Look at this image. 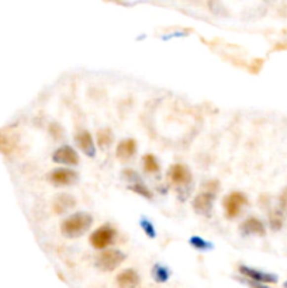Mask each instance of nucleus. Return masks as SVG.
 <instances>
[{
    "label": "nucleus",
    "instance_id": "24",
    "mask_svg": "<svg viewBox=\"0 0 287 288\" xmlns=\"http://www.w3.org/2000/svg\"><path fill=\"white\" fill-rule=\"evenodd\" d=\"M141 226H142L144 232L147 233L149 238H154V236H155V229H154L152 223L149 222V221H147V219H142V222H141Z\"/></svg>",
    "mask_w": 287,
    "mask_h": 288
},
{
    "label": "nucleus",
    "instance_id": "12",
    "mask_svg": "<svg viewBox=\"0 0 287 288\" xmlns=\"http://www.w3.org/2000/svg\"><path fill=\"white\" fill-rule=\"evenodd\" d=\"M75 141L78 144V146L82 149L84 155L93 158L96 155V145H94V141H93L92 135L87 132V131H79L76 135H75Z\"/></svg>",
    "mask_w": 287,
    "mask_h": 288
},
{
    "label": "nucleus",
    "instance_id": "8",
    "mask_svg": "<svg viewBox=\"0 0 287 288\" xmlns=\"http://www.w3.org/2000/svg\"><path fill=\"white\" fill-rule=\"evenodd\" d=\"M19 145V137L10 130H0V152L6 156L11 155Z\"/></svg>",
    "mask_w": 287,
    "mask_h": 288
},
{
    "label": "nucleus",
    "instance_id": "17",
    "mask_svg": "<svg viewBox=\"0 0 287 288\" xmlns=\"http://www.w3.org/2000/svg\"><path fill=\"white\" fill-rule=\"evenodd\" d=\"M113 142V132L109 128H103L97 132V144L102 149H106L110 146Z\"/></svg>",
    "mask_w": 287,
    "mask_h": 288
},
{
    "label": "nucleus",
    "instance_id": "16",
    "mask_svg": "<svg viewBox=\"0 0 287 288\" xmlns=\"http://www.w3.org/2000/svg\"><path fill=\"white\" fill-rule=\"evenodd\" d=\"M283 222H285V214H283L279 208L272 210V211L269 213V225H270V228H272L273 231L282 229Z\"/></svg>",
    "mask_w": 287,
    "mask_h": 288
},
{
    "label": "nucleus",
    "instance_id": "10",
    "mask_svg": "<svg viewBox=\"0 0 287 288\" xmlns=\"http://www.w3.org/2000/svg\"><path fill=\"white\" fill-rule=\"evenodd\" d=\"M240 231L244 235H258V236H263L266 233V228H265V223L262 222L259 218L250 216V218L245 219L240 225Z\"/></svg>",
    "mask_w": 287,
    "mask_h": 288
},
{
    "label": "nucleus",
    "instance_id": "23",
    "mask_svg": "<svg viewBox=\"0 0 287 288\" xmlns=\"http://www.w3.org/2000/svg\"><path fill=\"white\" fill-rule=\"evenodd\" d=\"M154 276H155V279L158 281H165L167 279V271L164 267H161V266H157L155 269H154Z\"/></svg>",
    "mask_w": 287,
    "mask_h": 288
},
{
    "label": "nucleus",
    "instance_id": "1",
    "mask_svg": "<svg viewBox=\"0 0 287 288\" xmlns=\"http://www.w3.org/2000/svg\"><path fill=\"white\" fill-rule=\"evenodd\" d=\"M93 222V218L90 214L86 213H76L66 218L61 225V231L68 238H78L82 236Z\"/></svg>",
    "mask_w": 287,
    "mask_h": 288
},
{
    "label": "nucleus",
    "instance_id": "27",
    "mask_svg": "<svg viewBox=\"0 0 287 288\" xmlns=\"http://www.w3.org/2000/svg\"><path fill=\"white\" fill-rule=\"evenodd\" d=\"M286 288H287V283H286Z\"/></svg>",
    "mask_w": 287,
    "mask_h": 288
},
{
    "label": "nucleus",
    "instance_id": "21",
    "mask_svg": "<svg viewBox=\"0 0 287 288\" xmlns=\"http://www.w3.org/2000/svg\"><path fill=\"white\" fill-rule=\"evenodd\" d=\"M279 210L285 215H287V187L279 197Z\"/></svg>",
    "mask_w": 287,
    "mask_h": 288
},
{
    "label": "nucleus",
    "instance_id": "22",
    "mask_svg": "<svg viewBox=\"0 0 287 288\" xmlns=\"http://www.w3.org/2000/svg\"><path fill=\"white\" fill-rule=\"evenodd\" d=\"M190 243H192L195 248H197V249H202V251H203V249H208V248H210V245H208V243H207L205 241H203L202 238H199V236L192 238V239H190Z\"/></svg>",
    "mask_w": 287,
    "mask_h": 288
},
{
    "label": "nucleus",
    "instance_id": "20",
    "mask_svg": "<svg viewBox=\"0 0 287 288\" xmlns=\"http://www.w3.org/2000/svg\"><path fill=\"white\" fill-rule=\"evenodd\" d=\"M48 132L54 140H61L64 137V130L58 122H51L49 127H48Z\"/></svg>",
    "mask_w": 287,
    "mask_h": 288
},
{
    "label": "nucleus",
    "instance_id": "9",
    "mask_svg": "<svg viewBox=\"0 0 287 288\" xmlns=\"http://www.w3.org/2000/svg\"><path fill=\"white\" fill-rule=\"evenodd\" d=\"M169 179L176 186H186L192 180V173L185 165H173L169 169Z\"/></svg>",
    "mask_w": 287,
    "mask_h": 288
},
{
    "label": "nucleus",
    "instance_id": "14",
    "mask_svg": "<svg viewBox=\"0 0 287 288\" xmlns=\"http://www.w3.org/2000/svg\"><path fill=\"white\" fill-rule=\"evenodd\" d=\"M117 284L120 288H137L139 284V276L135 270L127 269L117 276Z\"/></svg>",
    "mask_w": 287,
    "mask_h": 288
},
{
    "label": "nucleus",
    "instance_id": "26",
    "mask_svg": "<svg viewBox=\"0 0 287 288\" xmlns=\"http://www.w3.org/2000/svg\"><path fill=\"white\" fill-rule=\"evenodd\" d=\"M250 287L252 288H268L265 284H262V283H256V281H253L252 284H250Z\"/></svg>",
    "mask_w": 287,
    "mask_h": 288
},
{
    "label": "nucleus",
    "instance_id": "11",
    "mask_svg": "<svg viewBox=\"0 0 287 288\" xmlns=\"http://www.w3.org/2000/svg\"><path fill=\"white\" fill-rule=\"evenodd\" d=\"M240 271H241L245 277H248L252 281H256V283H262V284H273V283L278 281V277L273 276V274L263 273V271L250 269V267H245V266H241Z\"/></svg>",
    "mask_w": 287,
    "mask_h": 288
},
{
    "label": "nucleus",
    "instance_id": "25",
    "mask_svg": "<svg viewBox=\"0 0 287 288\" xmlns=\"http://www.w3.org/2000/svg\"><path fill=\"white\" fill-rule=\"evenodd\" d=\"M124 176L127 180H131V181H134V183H138L139 181V176L137 172H134V170H131V169H125L124 172Z\"/></svg>",
    "mask_w": 287,
    "mask_h": 288
},
{
    "label": "nucleus",
    "instance_id": "3",
    "mask_svg": "<svg viewBox=\"0 0 287 288\" xmlns=\"http://www.w3.org/2000/svg\"><path fill=\"white\" fill-rule=\"evenodd\" d=\"M224 210H225V215L228 219H234L238 215L241 214L244 205L248 204L246 195L241 193V191H232L230 194L224 198Z\"/></svg>",
    "mask_w": 287,
    "mask_h": 288
},
{
    "label": "nucleus",
    "instance_id": "2",
    "mask_svg": "<svg viewBox=\"0 0 287 288\" xmlns=\"http://www.w3.org/2000/svg\"><path fill=\"white\" fill-rule=\"evenodd\" d=\"M218 181L217 180H210L203 186V191L200 194H197L193 200V208L196 213L199 214L207 215L210 214L211 208H213L214 198L218 191Z\"/></svg>",
    "mask_w": 287,
    "mask_h": 288
},
{
    "label": "nucleus",
    "instance_id": "4",
    "mask_svg": "<svg viewBox=\"0 0 287 288\" xmlns=\"http://www.w3.org/2000/svg\"><path fill=\"white\" fill-rule=\"evenodd\" d=\"M124 259H125V256L120 251L107 249V251L102 252L99 254V257L96 259V264L103 271H113L120 266L121 263L124 261Z\"/></svg>",
    "mask_w": 287,
    "mask_h": 288
},
{
    "label": "nucleus",
    "instance_id": "13",
    "mask_svg": "<svg viewBox=\"0 0 287 288\" xmlns=\"http://www.w3.org/2000/svg\"><path fill=\"white\" fill-rule=\"evenodd\" d=\"M76 205V200L71 194H59L54 198L52 208L56 214H65L68 211L74 210Z\"/></svg>",
    "mask_w": 287,
    "mask_h": 288
},
{
    "label": "nucleus",
    "instance_id": "6",
    "mask_svg": "<svg viewBox=\"0 0 287 288\" xmlns=\"http://www.w3.org/2000/svg\"><path fill=\"white\" fill-rule=\"evenodd\" d=\"M48 179L55 186H71L78 180V173L72 169L59 168L52 170L48 175Z\"/></svg>",
    "mask_w": 287,
    "mask_h": 288
},
{
    "label": "nucleus",
    "instance_id": "19",
    "mask_svg": "<svg viewBox=\"0 0 287 288\" xmlns=\"http://www.w3.org/2000/svg\"><path fill=\"white\" fill-rule=\"evenodd\" d=\"M130 190L131 191H134V193H137L138 195H141V197H144V198H148V200H151V198L154 197L152 191H151L145 184H142L141 181H138V183H132L130 186Z\"/></svg>",
    "mask_w": 287,
    "mask_h": 288
},
{
    "label": "nucleus",
    "instance_id": "7",
    "mask_svg": "<svg viewBox=\"0 0 287 288\" xmlns=\"http://www.w3.org/2000/svg\"><path fill=\"white\" fill-rule=\"evenodd\" d=\"M52 160L59 165H66V166H76L79 163V156L74 148L69 145H64L58 148L52 155Z\"/></svg>",
    "mask_w": 287,
    "mask_h": 288
},
{
    "label": "nucleus",
    "instance_id": "5",
    "mask_svg": "<svg viewBox=\"0 0 287 288\" xmlns=\"http://www.w3.org/2000/svg\"><path fill=\"white\" fill-rule=\"evenodd\" d=\"M117 236L116 229L110 225H103L90 235V245L94 249H106Z\"/></svg>",
    "mask_w": 287,
    "mask_h": 288
},
{
    "label": "nucleus",
    "instance_id": "18",
    "mask_svg": "<svg viewBox=\"0 0 287 288\" xmlns=\"http://www.w3.org/2000/svg\"><path fill=\"white\" fill-rule=\"evenodd\" d=\"M142 163H144V169L148 173H158L159 172V163L154 155H145L142 159Z\"/></svg>",
    "mask_w": 287,
    "mask_h": 288
},
{
    "label": "nucleus",
    "instance_id": "15",
    "mask_svg": "<svg viewBox=\"0 0 287 288\" xmlns=\"http://www.w3.org/2000/svg\"><path fill=\"white\" fill-rule=\"evenodd\" d=\"M135 152H137V142H135V140H131V138L121 141L120 144L117 145V149H116V155L121 160H128L135 155Z\"/></svg>",
    "mask_w": 287,
    "mask_h": 288
}]
</instances>
